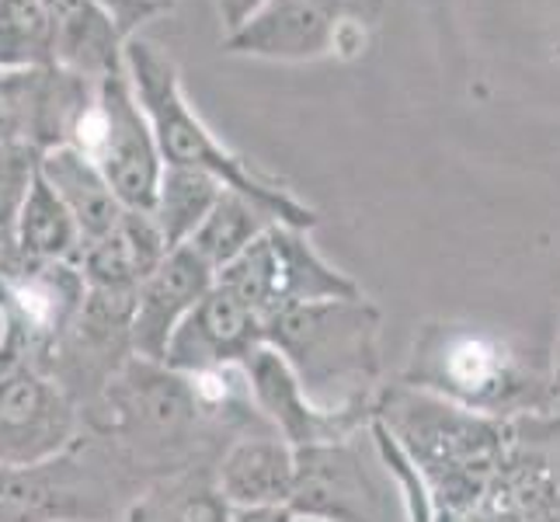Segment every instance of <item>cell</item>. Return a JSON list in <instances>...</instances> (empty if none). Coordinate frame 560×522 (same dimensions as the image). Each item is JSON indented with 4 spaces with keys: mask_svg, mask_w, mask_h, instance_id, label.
Returning a JSON list of instances; mask_svg holds the SVG:
<instances>
[{
    "mask_svg": "<svg viewBox=\"0 0 560 522\" xmlns=\"http://www.w3.org/2000/svg\"><path fill=\"white\" fill-rule=\"evenodd\" d=\"M268 0H212V8H217L220 22H223V32H237L250 14H258Z\"/></svg>",
    "mask_w": 560,
    "mask_h": 522,
    "instance_id": "31",
    "label": "cell"
},
{
    "mask_svg": "<svg viewBox=\"0 0 560 522\" xmlns=\"http://www.w3.org/2000/svg\"><path fill=\"white\" fill-rule=\"evenodd\" d=\"M46 18L52 67L88 77L94 84L126 70L129 38L94 0H46Z\"/></svg>",
    "mask_w": 560,
    "mask_h": 522,
    "instance_id": "20",
    "label": "cell"
},
{
    "mask_svg": "<svg viewBox=\"0 0 560 522\" xmlns=\"http://www.w3.org/2000/svg\"><path fill=\"white\" fill-rule=\"evenodd\" d=\"M265 345V324L250 306L234 297L223 282H212L206 297L191 306L188 317L171 335L164 366L178 373L223 370L244 366L250 352Z\"/></svg>",
    "mask_w": 560,
    "mask_h": 522,
    "instance_id": "15",
    "label": "cell"
},
{
    "mask_svg": "<svg viewBox=\"0 0 560 522\" xmlns=\"http://www.w3.org/2000/svg\"><path fill=\"white\" fill-rule=\"evenodd\" d=\"M38 158L43 153H35L32 147L0 143V230H14L18 212L38 178Z\"/></svg>",
    "mask_w": 560,
    "mask_h": 522,
    "instance_id": "28",
    "label": "cell"
},
{
    "mask_svg": "<svg viewBox=\"0 0 560 522\" xmlns=\"http://www.w3.org/2000/svg\"><path fill=\"white\" fill-rule=\"evenodd\" d=\"M335 28L338 22L317 0H268L237 32L223 35V53L303 63L331 53Z\"/></svg>",
    "mask_w": 560,
    "mask_h": 522,
    "instance_id": "18",
    "label": "cell"
},
{
    "mask_svg": "<svg viewBox=\"0 0 560 522\" xmlns=\"http://www.w3.org/2000/svg\"><path fill=\"white\" fill-rule=\"evenodd\" d=\"M220 192H223V185L202 171L164 164L161 182H158V196H153V206H150V217L164 234L167 247L188 244V237L196 234L199 223L209 217V209L217 206Z\"/></svg>",
    "mask_w": 560,
    "mask_h": 522,
    "instance_id": "25",
    "label": "cell"
},
{
    "mask_svg": "<svg viewBox=\"0 0 560 522\" xmlns=\"http://www.w3.org/2000/svg\"><path fill=\"white\" fill-rule=\"evenodd\" d=\"M217 282L241 297L261 317V324L289 306L362 293L352 276H345L314 247L311 230L285 223L268 227L241 258L220 268Z\"/></svg>",
    "mask_w": 560,
    "mask_h": 522,
    "instance_id": "8",
    "label": "cell"
},
{
    "mask_svg": "<svg viewBox=\"0 0 560 522\" xmlns=\"http://www.w3.org/2000/svg\"><path fill=\"white\" fill-rule=\"evenodd\" d=\"M293 522H324V519H306V515H296Z\"/></svg>",
    "mask_w": 560,
    "mask_h": 522,
    "instance_id": "36",
    "label": "cell"
},
{
    "mask_svg": "<svg viewBox=\"0 0 560 522\" xmlns=\"http://www.w3.org/2000/svg\"><path fill=\"white\" fill-rule=\"evenodd\" d=\"M52 67L46 0H0V70Z\"/></svg>",
    "mask_w": 560,
    "mask_h": 522,
    "instance_id": "27",
    "label": "cell"
},
{
    "mask_svg": "<svg viewBox=\"0 0 560 522\" xmlns=\"http://www.w3.org/2000/svg\"><path fill=\"white\" fill-rule=\"evenodd\" d=\"M84 276L77 262H28L18 276L11 293L0 303V314L8 324L4 366H32L43 370L49 352L67 335L73 317L84 303Z\"/></svg>",
    "mask_w": 560,
    "mask_h": 522,
    "instance_id": "13",
    "label": "cell"
},
{
    "mask_svg": "<svg viewBox=\"0 0 560 522\" xmlns=\"http://www.w3.org/2000/svg\"><path fill=\"white\" fill-rule=\"evenodd\" d=\"M217 282V272L196 255L191 247H171L164 262L140 282L137 303H132L129 341L132 356L164 362L167 341L178 332V324L188 317L206 289Z\"/></svg>",
    "mask_w": 560,
    "mask_h": 522,
    "instance_id": "17",
    "label": "cell"
},
{
    "mask_svg": "<svg viewBox=\"0 0 560 522\" xmlns=\"http://www.w3.org/2000/svg\"><path fill=\"white\" fill-rule=\"evenodd\" d=\"M467 522H560V415H512L501 467Z\"/></svg>",
    "mask_w": 560,
    "mask_h": 522,
    "instance_id": "10",
    "label": "cell"
},
{
    "mask_svg": "<svg viewBox=\"0 0 560 522\" xmlns=\"http://www.w3.org/2000/svg\"><path fill=\"white\" fill-rule=\"evenodd\" d=\"M397 383L491 418L526 415L529 408L539 411L536 391L547 397V383L536 380L523 352L505 335L446 321L424 324L415 335Z\"/></svg>",
    "mask_w": 560,
    "mask_h": 522,
    "instance_id": "5",
    "label": "cell"
},
{
    "mask_svg": "<svg viewBox=\"0 0 560 522\" xmlns=\"http://www.w3.org/2000/svg\"><path fill=\"white\" fill-rule=\"evenodd\" d=\"M373 418L418 471L432 522H467L501 467L509 418L477 415L404 383H383Z\"/></svg>",
    "mask_w": 560,
    "mask_h": 522,
    "instance_id": "2",
    "label": "cell"
},
{
    "mask_svg": "<svg viewBox=\"0 0 560 522\" xmlns=\"http://www.w3.org/2000/svg\"><path fill=\"white\" fill-rule=\"evenodd\" d=\"M94 4L112 18L115 28H119L126 38H132L150 22V18L161 14L158 0H94Z\"/></svg>",
    "mask_w": 560,
    "mask_h": 522,
    "instance_id": "29",
    "label": "cell"
},
{
    "mask_svg": "<svg viewBox=\"0 0 560 522\" xmlns=\"http://www.w3.org/2000/svg\"><path fill=\"white\" fill-rule=\"evenodd\" d=\"M167 241L143 209H122L105 237L81 244L77 251V268H81L84 286L98 289H140V282L164 262Z\"/></svg>",
    "mask_w": 560,
    "mask_h": 522,
    "instance_id": "21",
    "label": "cell"
},
{
    "mask_svg": "<svg viewBox=\"0 0 560 522\" xmlns=\"http://www.w3.org/2000/svg\"><path fill=\"white\" fill-rule=\"evenodd\" d=\"M244 376L250 404L258 415L272 425V429L289 442L293 450L317 446V442H335L359 432L370 415H338V411H320L317 404L303 394L300 380L285 366V359L276 348L261 345L258 352L244 359Z\"/></svg>",
    "mask_w": 560,
    "mask_h": 522,
    "instance_id": "16",
    "label": "cell"
},
{
    "mask_svg": "<svg viewBox=\"0 0 560 522\" xmlns=\"http://www.w3.org/2000/svg\"><path fill=\"white\" fill-rule=\"evenodd\" d=\"M122 522H230V501L212 467H188L150 480L126 506Z\"/></svg>",
    "mask_w": 560,
    "mask_h": 522,
    "instance_id": "23",
    "label": "cell"
},
{
    "mask_svg": "<svg viewBox=\"0 0 560 522\" xmlns=\"http://www.w3.org/2000/svg\"><path fill=\"white\" fill-rule=\"evenodd\" d=\"M383 314L373 300L341 297L279 311L265 321V345L276 348L320 411L373 415L380 391Z\"/></svg>",
    "mask_w": 560,
    "mask_h": 522,
    "instance_id": "4",
    "label": "cell"
},
{
    "mask_svg": "<svg viewBox=\"0 0 560 522\" xmlns=\"http://www.w3.org/2000/svg\"><path fill=\"white\" fill-rule=\"evenodd\" d=\"M175 4H178V0H158V8H161V14H164V11H175Z\"/></svg>",
    "mask_w": 560,
    "mask_h": 522,
    "instance_id": "35",
    "label": "cell"
},
{
    "mask_svg": "<svg viewBox=\"0 0 560 522\" xmlns=\"http://www.w3.org/2000/svg\"><path fill=\"white\" fill-rule=\"evenodd\" d=\"M38 178H43L56 192V199L67 206L77 230H81V244L105 237L108 230L119 223L122 202L115 199L102 167L91 158H84L81 150H73V147L46 150L43 158H38Z\"/></svg>",
    "mask_w": 560,
    "mask_h": 522,
    "instance_id": "22",
    "label": "cell"
},
{
    "mask_svg": "<svg viewBox=\"0 0 560 522\" xmlns=\"http://www.w3.org/2000/svg\"><path fill=\"white\" fill-rule=\"evenodd\" d=\"M126 77L132 91H137V102L147 112L161 161L167 167L209 174L223 188L255 199L261 209L272 212L276 223L300 230H314L320 223L317 209L296 199L293 188H285V182L272 178L268 171L255 167L223 140H217V132L202 123V115L185 98L175 56L164 53L158 43H150V38L132 35L126 43Z\"/></svg>",
    "mask_w": 560,
    "mask_h": 522,
    "instance_id": "3",
    "label": "cell"
},
{
    "mask_svg": "<svg viewBox=\"0 0 560 522\" xmlns=\"http://www.w3.org/2000/svg\"><path fill=\"white\" fill-rule=\"evenodd\" d=\"M14 241L28 262H77L81 230L43 178H35L22 212H18Z\"/></svg>",
    "mask_w": 560,
    "mask_h": 522,
    "instance_id": "26",
    "label": "cell"
},
{
    "mask_svg": "<svg viewBox=\"0 0 560 522\" xmlns=\"http://www.w3.org/2000/svg\"><path fill=\"white\" fill-rule=\"evenodd\" d=\"M70 147L102 167L122 209L150 212L164 161L126 70L98 81V98L77 123Z\"/></svg>",
    "mask_w": 560,
    "mask_h": 522,
    "instance_id": "9",
    "label": "cell"
},
{
    "mask_svg": "<svg viewBox=\"0 0 560 522\" xmlns=\"http://www.w3.org/2000/svg\"><path fill=\"white\" fill-rule=\"evenodd\" d=\"M289 509L324 522H408V506L376 450L370 421L345 439L296 450Z\"/></svg>",
    "mask_w": 560,
    "mask_h": 522,
    "instance_id": "7",
    "label": "cell"
},
{
    "mask_svg": "<svg viewBox=\"0 0 560 522\" xmlns=\"http://www.w3.org/2000/svg\"><path fill=\"white\" fill-rule=\"evenodd\" d=\"M137 289H98L88 286L81 314L73 317L67 335L56 341L43 370L52 383H60L77 408L98 397L112 376L132 359L129 321Z\"/></svg>",
    "mask_w": 560,
    "mask_h": 522,
    "instance_id": "11",
    "label": "cell"
},
{
    "mask_svg": "<svg viewBox=\"0 0 560 522\" xmlns=\"http://www.w3.org/2000/svg\"><path fill=\"white\" fill-rule=\"evenodd\" d=\"M28 258L22 255V247L14 241V230H0V303L11 293V286L18 282V276L25 272Z\"/></svg>",
    "mask_w": 560,
    "mask_h": 522,
    "instance_id": "30",
    "label": "cell"
},
{
    "mask_svg": "<svg viewBox=\"0 0 560 522\" xmlns=\"http://www.w3.org/2000/svg\"><path fill=\"white\" fill-rule=\"evenodd\" d=\"M143 488L119 446L84 429L43 463L0 467V522H112Z\"/></svg>",
    "mask_w": 560,
    "mask_h": 522,
    "instance_id": "6",
    "label": "cell"
},
{
    "mask_svg": "<svg viewBox=\"0 0 560 522\" xmlns=\"http://www.w3.org/2000/svg\"><path fill=\"white\" fill-rule=\"evenodd\" d=\"M81 421L115 442L147 485L188 467H212L234 439L272 429L250 404L244 366L178 373L137 356L81 411Z\"/></svg>",
    "mask_w": 560,
    "mask_h": 522,
    "instance_id": "1",
    "label": "cell"
},
{
    "mask_svg": "<svg viewBox=\"0 0 560 522\" xmlns=\"http://www.w3.org/2000/svg\"><path fill=\"white\" fill-rule=\"evenodd\" d=\"M4 345H8V324L4 314H0V366H4Z\"/></svg>",
    "mask_w": 560,
    "mask_h": 522,
    "instance_id": "34",
    "label": "cell"
},
{
    "mask_svg": "<svg viewBox=\"0 0 560 522\" xmlns=\"http://www.w3.org/2000/svg\"><path fill=\"white\" fill-rule=\"evenodd\" d=\"M547 401L560 404V338L553 345V370H550V380H547Z\"/></svg>",
    "mask_w": 560,
    "mask_h": 522,
    "instance_id": "33",
    "label": "cell"
},
{
    "mask_svg": "<svg viewBox=\"0 0 560 522\" xmlns=\"http://www.w3.org/2000/svg\"><path fill=\"white\" fill-rule=\"evenodd\" d=\"M84 432L81 408L32 366L0 370V467H28L63 453Z\"/></svg>",
    "mask_w": 560,
    "mask_h": 522,
    "instance_id": "14",
    "label": "cell"
},
{
    "mask_svg": "<svg viewBox=\"0 0 560 522\" xmlns=\"http://www.w3.org/2000/svg\"><path fill=\"white\" fill-rule=\"evenodd\" d=\"M272 223H276L272 212L261 209L255 199L223 188L217 206L209 209V217L199 223V230L188 237L185 247L196 251L212 272H220V268H226L234 258H241Z\"/></svg>",
    "mask_w": 560,
    "mask_h": 522,
    "instance_id": "24",
    "label": "cell"
},
{
    "mask_svg": "<svg viewBox=\"0 0 560 522\" xmlns=\"http://www.w3.org/2000/svg\"><path fill=\"white\" fill-rule=\"evenodd\" d=\"M212 474L230 509L289 506L296 480V450L272 429L247 432L217 456Z\"/></svg>",
    "mask_w": 560,
    "mask_h": 522,
    "instance_id": "19",
    "label": "cell"
},
{
    "mask_svg": "<svg viewBox=\"0 0 560 522\" xmlns=\"http://www.w3.org/2000/svg\"><path fill=\"white\" fill-rule=\"evenodd\" d=\"M94 98L98 84L60 67L0 70V143H22L35 153L70 147Z\"/></svg>",
    "mask_w": 560,
    "mask_h": 522,
    "instance_id": "12",
    "label": "cell"
},
{
    "mask_svg": "<svg viewBox=\"0 0 560 522\" xmlns=\"http://www.w3.org/2000/svg\"><path fill=\"white\" fill-rule=\"evenodd\" d=\"M289 506H250V509H230V522H293Z\"/></svg>",
    "mask_w": 560,
    "mask_h": 522,
    "instance_id": "32",
    "label": "cell"
}]
</instances>
